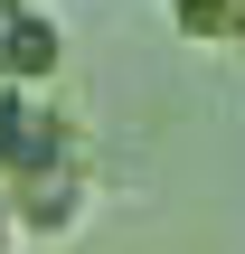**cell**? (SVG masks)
I'll return each instance as SVG.
<instances>
[{
    "label": "cell",
    "instance_id": "4",
    "mask_svg": "<svg viewBox=\"0 0 245 254\" xmlns=\"http://www.w3.org/2000/svg\"><path fill=\"white\" fill-rule=\"evenodd\" d=\"M28 236H19V207H9V189H0V254H19Z\"/></svg>",
    "mask_w": 245,
    "mask_h": 254
},
{
    "label": "cell",
    "instance_id": "2",
    "mask_svg": "<svg viewBox=\"0 0 245 254\" xmlns=\"http://www.w3.org/2000/svg\"><path fill=\"white\" fill-rule=\"evenodd\" d=\"M66 75V19L47 0H0V85H57Z\"/></svg>",
    "mask_w": 245,
    "mask_h": 254
},
{
    "label": "cell",
    "instance_id": "3",
    "mask_svg": "<svg viewBox=\"0 0 245 254\" xmlns=\"http://www.w3.org/2000/svg\"><path fill=\"white\" fill-rule=\"evenodd\" d=\"M66 132H76V123H57L38 85H0V179L38 170V160H57V151H76Z\"/></svg>",
    "mask_w": 245,
    "mask_h": 254
},
{
    "label": "cell",
    "instance_id": "5",
    "mask_svg": "<svg viewBox=\"0 0 245 254\" xmlns=\"http://www.w3.org/2000/svg\"><path fill=\"white\" fill-rule=\"evenodd\" d=\"M236 9H245V0H236Z\"/></svg>",
    "mask_w": 245,
    "mask_h": 254
},
{
    "label": "cell",
    "instance_id": "1",
    "mask_svg": "<svg viewBox=\"0 0 245 254\" xmlns=\"http://www.w3.org/2000/svg\"><path fill=\"white\" fill-rule=\"evenodd\" d=\"M0 189H9L19 236H28V245H76V236H85V217H94V179H85V160H76V151H57V160L19 170V179H0Z\"/></svg>",
    "mask_w": 245,
    "mask_h": 254
}]
</instances>
